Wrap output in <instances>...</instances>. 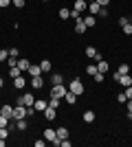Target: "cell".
<instances>
[{
	"label": "cell",
	"instance_id": "4316f807",
	"mask_svg": "<svg viewBox=\"0 0 132 147\" xmlns=\"http://www.w3.org/2000/svg\"><path fill=\"white\" fill-rule=\"evenodd\" d=\"M93 79L97 81V84H104V73H99V70H97V73L93 75Z\"/></svg>",
	"mask_w": 132,
	"mask_h": 147
},
{
	"label": "cell",
	"instance_id": "9a60e30c",
	"mask_svg": "<svg viewBox=\"0 0 132 147\" xmlns=\"http://www.w3.org/2000/svg\"><path fill=\"white\" fill-rule=\"evenodd\" d=\"M75 33H77V35H84V33H86V24H84V20L75 22Z\"/></svg>",
	"mask_w": 132,
	"mask_h": 147
},
{
	"label": "cell",
	"instance_id": "8fae6325",
	"mask_svg": "<svg viewBox=\"0 0 132 147\" xmlns=\"http://www.w3.org/2000/svg\"><path fill=\"white\" fill-rule=\"evenodd\" d=\"M99 9H101L99 2H95V0H93V2H88V13H90V16H97V13H99Z\"/></svg>",
	"mask_w": 132,
	"mask_h": 147
},
{
	"label": "cell",
	"instance_id": "d4e9b609",
	"mask_svg": "<svg viewBox=\"0 0 132 147\" xmlns=\"http://www.w3.org/2000/svg\"><path fill=\"white\" fill-rule=\"evenodd\" d=\"M16 127L18 129H26L29 127V121H26V119H20V121H16Z\"/></svg>",
	"mask_w": 132,
	"mask_h": 147
},
{
	"label": "cell",
	"instance_id": "5bb4252c",
	"mask_svg": "<svg viewBox=\"0 0 132 147\" xmlns=\"http://www.w3.org/2000/svg\"><path fill=\"white\" fill-rule=\"evenodd\" d=\"M29 66H31V61H29V59H20V57H18V68L22 70V73H26Z\"/></svg>",
	"mask_w": 132,
	"mask_h": 147
},
{
	"label": "cell",
	"instance_id": "4fadbf2b",
	"mask_svg": "<svg viewBox=\"0 0 132 147\" xmlns=\"http://www.w3.org/2000/svg\"><path fill=\"white\" fill-rule=\"evenodd\" d=\"M64 99H66V103H68V105H75V101H77V94L68 90L66 94H64Z\"/></svg>",
	"mask_w": 132,
	"mask_h": 147
},
{
	"label": "cell",
	"instance_id": "5b68a950",
	"mask_svg": "<svg viewBox=\"0 0 132 147\" xmlns=\"http://www.w3.org/2000/svg\"><path fill=\"white\" fill-rule=\"evenodd\" d=\"M20 105H26V108H33V103H35V97L33 94H22V97L18 99Z\"/></svg>",
	"mask_w": 132,
	"mask_h": 147
},
{
	"label": "cell",
	"instance_id": "484cf974",
	"mask_svg": "<svg viewBox=\"0 0 132 147\" xmlns=\"http://www.w3.org/2000/svg\"><path fill=\"white\" fill-rule=\"evenodd\" d=\"M117 73H119V75H128V73H130V66H128V64H121Z\"/></svg>",
	"mask_w": 132,
	"mask_h": 147
},
{
	"label": "cell",
	"instance_id": "7bdbcfd3",
	"mask_svg": "<svg viewBox=\"0 0 132 147\" xmlns=\"http://www.w3.org/2000/svg\"><path fill=\"white\" fill-rule=\"evenodd\" d=\"M2 86H5V79H2V77H0V88H2Z\"/></svg>",
	"mask_w": 132,
	"mask_h": 147
},
{
	"label": "cell",
	"instance_id": "74e56055",
	"mask_svg": "<svg viewBox=\"0 0 132 147\" xmlns=\"http://www.w3.org/2000/svg\"><path fill=\"white\" fill-rule=\"evenodd\" d=\"M128 22H132V20L128 18V16H123V18H119V24H121V26H123V24H128Z\"/></svg>",
	"mask_w": 132,
	"mask_h": 147
},
{
	"label": "cell",
	"instance_id": "ac0fdd59",
	"mask_svg": "<svg viewBox=\"0 0 132 147\" xmlns=\"http://www.w3.org/2000/svg\"><path fill=\"white\" fill-rule=\"evenodd\" d=\"M26 73L31 75V77H38V75H42V68H40V64H38V66H29Z\"/></svg>",
	"mask_w": 132,
	"mask_h": 147
},
{
	"label": "cell",
	"instance_id": "44dd1931",
	"mask_svg": "<svg viewBox=\"0 0 132 147\" xmlns=\"http://www.w3.org/2000/svg\"><path fill=\"white\" fill-rule=\"evenodd\" d=\"M97 70H99V73H106V70H108V61L99 59V61H97Z\"/></svg>",
	"mask_w": 132,
	"mask_h": 147
},
{
	"label": "cell",
	"instance_id": "603a6c76",
	"mask_svg": "<svg viewBox=\"0 0 132 147\" xmlns=\"http://www.w3.org/2000/svg\"><path fill=\"white\" fill-rule=\"evenodd\" d=\"M9 75H11V79H16V77H20V75H22V70H20L18 66H13V68H9Z\"/></svg>",
	"mask_w": 132,
	"mask_h": 147
},
{
	"label": "cell",
	"instance_id": "e575fe53",
	"mask_svg": "<svg viewBox=\"0 0 132 147\" xmlns=\"http://www.w3.org/2000/svg\"><path fill=\"white\" fill-rule=\"evenodd\" d=\"M86 73L90 75V77H93V75L97 73V66H93V64H90V66H86Z\"/></svg>",
	"mask_w": 132,
	"mask_h": 147
},
{
	"label": "cell",
	"instance_id": "3957f363",
	"mask_svg": "<svg viewBox=\"0 0 132 147\" xmlns=\"http://www.w3.org/2000/svg\"><path fill=\"white\" fill-rule=\"evenodd\" d=\"M68 92V88L64 86V84H57V86L51 88V97H57V99H64V94Z\"/></svg>",
	"mask_w": 132,
	"mask_h": 147
},
{
	"label": "cell",
	"instance_id": "f35d334b",
	"mask_svg": "<svg viewBox=\"0 0 132 147\" xmlns=\"http://www.w3.org/2000/svg\"><path fill=\"white\" fill-rule=\"evenodd\" d=\"M123 92H126V97H128V99H132V86H128Z\"/></svg>",
	"mask_w": 132,
	"mask_h": 147
},
{
	"label": "cell",
	"instance_id": "f1b7e54d",
	"mask_svg": "<svg viewBox=\"0 0 132 147\" xmlns=\"http://www.w3.org/2000/svg\"><path fill=\"white\" fill-rule=\"evenodd\" d=\"M49 105H51V108H55V110H57V108H60V99H57V97H51Z\"/></svg>",
	"mask_w": 132,
	"mask_h": 147
},
{
	"label": "cell",
	"instance_id": "7c38bea8",
	"mask_svg": "<svg viewBox=\"0 0 132 147\" xmlns=\"http://www.w3.org/2000/svg\"><path fill=\"white\" fill-rule=\"evenodd\" d=\"M42 114H44V117H46V121H53V119L57 117V112H55V108H51V105H49V108H46V110L42 112Z\"/></svg>",
	"mask_w": 132,
	"mask_h": 147
},
{
	"label": "cell",
	"instance_id": "f6af8a7d",
	"mask_svg": "<svg viewBox=\"0 0 132 147\" xmlns=\"http://www.w3.org/2000/svg\"><path fill=\"white\" fill-rule=\"evenodd\" d=\"M90 2H93V0H90Z\"/></svg>",
	"mask_w": 132,
	"mask_h": 147
},
{
	"label": "cell",
	"instance_id": "f546056e",
	"mask_svg": "<svg viewBox=\"0 0 132 147\" xmlns=\"http://www.w3.org/2000/svg\"><path fill=\"white\" fill-rule=\"evenodd\" d=\"M121 29H123V33H126V35H132V22H128V24H123V26H121Z\"/></svg>",
	"mask_w": 132,
	"mask_h": 147
},
{
	"label": "cell",
	"instance_id": "8992f818",
	"mask_svg": "<svg viewBox=\"0 0 132 147\" xmlns=\"http://www.w3.org/2000/svg\"><path fill=\"white\" fill-rule=\"evenodd\" d=\"M31 88H35V90H42V88H44V77H42V75L31 77Z\"/></svg>",
	"mask_w": 132,
	"mask_h": 147
},
{
	"label": "cell",
	"instance_id": "6da1fadb",
	"mask_svg": "<svg viewBox=\"0 0 132 147\" xmlns=\"http://www.w3.org/2000/svg\"><path fill=\"white\" fill-rule=\"evenodd\" d=\"M29 112H26V105H13V121H20V119H26Z\"/></svg>",
	"mask_w": 132,
	"mask_h": 147
},
{
	"label": "cell",
	"instance_id": "e0dca14e",
	"mask_svg": "<svg viewBox=\"0 0 132 147\" xmlns=\"http://www.w3.org/2000/svg\"><path fill=\"white\" fill-rule=\"evenodd\" d=\"M0 110H2V114H5L7 119H13V105H2Z\"/></svg>",
	"mask_w": 132,
	"mask_h": 147
},
{
	"label": "cell",
	"instance_id": "9c48e42d",
	"mask_svg": "<svg viewBox=\"0 0 132 147\" xmlns=\"http://www.w3.org/2000/svg\"><path fill=\"white\" fill-rule=\"evenodd\" d=\"M119 86H123V88H128V86H132V77H130V73L128 75H121L119 77V81H117Z\"/></svg>",
	"mask_w": 132,
	"mask_h": 147
},
{
	"label": "cell",
	"instance_id": "ee69618b",
	"mask_svg": "<svg viewBox=\"0 0 132 147\" xmlns=\"http://www.w3.org/2000/svg\"><path fill=\"white\" fill-rule=\"evenodd\" d=\"M0 114H2V110H0Z\"/></svg>",
	"mask_w": 132,
	"mask_h": 147
},
{
	"label": "cell",
	"instance_id": "83f0119b",
	"mask_svg": "<svg viewBox=\"0 0 132 147\" xmlns=\"http://www.w3.org/2000/svg\"><path fill=\"white\" fill-rule=\"evenodd\" d=\"M60 18H62V20H68L70 18V11H68V9H60Z\"/></svg>",
	"mask_w": 132,
	"mask_h": 147
},
{
	"label": "cell",
	"instance_id": "30bf717a",
	"mask_svg": "<svg viewBox=\"0 0 132 147\" xmlns=\"http://www.w3.org/2000/svg\"><path fill=\"white\" fill-rule=\"evenodd\" d=\"M73 9H75V11H79V13H84L88 9V2L86 0H75V7H73Z\"/></svg>",
	"mask_w": 132,
	"mask_h": 147
},
{
	"label": "cell",
	"instance_id": "ba28073f",
	"mask_svg": "<svg viewBox=\"0 0 132 147\" xmlns=\"http://www.w3.org/2000/svg\"><path fill=\"white\" fill-rule=\"evenodd\" d=\"M84 24H86V29H93L95 24H97V16H84Z\"/></svg>",
	"mask_w": 132,
	"mask_h": 147
},
{
	"label": "cell",
	"instance_id": "7402d4cb",
	"mask_svg": "<svg viewBox=\"0 0 132 147\" xmlns=\"http://www.w3.org/2000/svg\"><path fill=\"white\" fill-rule=\"evenodd\" d=\"M84 121H86V123H93L95 121V112L93 110H86V112H84Z\"/></svg>",
	"mask_w": 132,
	"mask_h": 147
},
{
	"label": "cell",
	"instance_id": "7a4b0ae2",
	"mask_svg": "<svg viewBox=\"0 0 132 147\" xmlns=\"http://www.w3.org/2000/svg\"><path fill=\"white\" fill-rule=\"evenodd\" d=\"M84 88H86V86H84L82 79H73V81H70V86H68V90L75 92L77 97H79V94H84Z\"/></svg>",
	"mask_w": 132,
	"mask_h": 147
},
{
	"label": "cell",
	"instance_id": "2e32d148",
	"mask_svg": "<svg viewBox=\"0 0 132 147\" xmlns=\"http://www.w3.org/2000/svg\"><path fill=\"white\" fill-rule=\"evenodd\" d=\"M24 86H26V79H24V77H22V75L13 79V88H24Z\"/></svg>",
	"mask_w": 132,
	"mask_h": 147
},
{
	"label": "cell",
	"instance_id": "d6986e66",
	"mask_svg": "<svg viewBox=\"0 0 132 147\" xmlns=\"http://www.w3.org/2000/svg\"><path fill=\"white\" fill-rule=\"evenodd\" d=\"M51 84L53 86H57V84H64V77L60 73H55V75H51Z\"/></svg>",
	"mask_w": 132,
	"mask_h": 147
},
{
	"label": "cell",
	"instance_id": "8d00e7d4",
	"mask_svg": "<svg viewBox=\"0 0 132 147\" xmlns=\"http://www.w3.org/2000/svg\"><path fill=\"white\" fill-rule=\"evenodd\" d=\"M7 57H9V51L2 49V51H0V61H7Z\"/></svg>",
	"mask_w": 132,
	"mask_h": 147
},
{
	"label": "cell",
	"instance_id": "b9f144b4",
	"mask_svg": "<svg viewBox=\"0 0 132 147\" xmlns=\"http://www.w3.org/2000/svg\"><path fill=\"white\" fill-rule=\"evenodd\" d=\"M126 105H128V112H132V99H128V101H126Z\"/></svg>",
	"mask_w": 132,
	"mask_h": 147
},
{
	"label": "cell",
	"instance_id": "4dcf8cb0",
	"mask_svg": "<svg viewBox=\"0 0 132 147\" xmlns=\"http://www.w3.org/2000/svg\"><path fill=\"white\" fill-rule=\"evenodd\" d=\"M9 121H11V119H7L5 114H0V127H7V125H9Z\"/></svg>",
	"mask_w": 132,
	"mask_h": 147
},
{
	"label": "cell",
	"instance_id": "ab89813d",
	"mask_svg": "<svg viewBox=\"0 0 132 147\" xmlns=\"http://www.w3.org/2000/svg\"><path fill=\"white\" fill-rule=\"evenodd\" d=\"M95 2H99V7H108L110 5V0H95Z\"/></svg>",
	"mask_w": 132,
	"mask_h": 147
},
{
	"label": "cell",
	"instance_id": "60d3db41",
	"mask_svg": "<svg viewBox=\"0 0 132 147\" xmlns=\"http://www.w3.org/2000/svg\"><path fill=\"white\" fill-rule=\"evenodd\" d=\"M11 5V0H0V7H2V9H5V7H9Z\"/></svg>",
	"mask_w": 132,
	"mask_h": 147
},
{
	"label": "cell",
	"instance_id": "cb8c5ba5",
	"mask_svg": "<svg viewBox=\"0 0 132 147\" xmlns=\"http://www.w3.org/2000/svg\"><path fill=\"white\" fill-rule=\"evenodd\" d=\"M40 68H42V73H49V70H51V61L42 59V61H40Z\"/></svg>",
	"mask_w": 132,
	"mask_h": 147
},
{
	"label": "cell",
	"instance_id": "836d02e7",
	"mask_svg": "<svg viewBox=\"0 0 132 147\" xmlns=\"http://www.w3.org/2000/svg\"><path fill=\"white\" fill-rule=\"evenodd\" d=\"M9 55H11V57H16V59H18V57H20V51L16 49V46H13V49H9Z\"/></svg>",
	"mask_w": 132,
	"mask_h": 147
},
{
	"label": "cell",
	"instance_id": "1f68e13d",
	"mask_svg": "<svg viewBox=\"0 0 132 147\" xmlns=\"http://www.w3.org/2000/svg\"><path fill=\"white\" fill-rule=\"evenodd\" d=\"M117 101H119V103H126V101H128L126 92H119V94H117Z\"/></svg>",
	"mask_w": 132,
	"mask_h": 147
},
{
	"label": "cell",
	"instance_id": "277c9868",
	"mask_svg": "<svg viewBox=\"0 0 132 147\" xmlns=\"http://www.w3.org/2000/svg\"><path fill=\"white\" fill-rule=\"evenodd\" d=\"M44 138L49 143H53V145H60V138H57V132L55 129H51V127H46L44 129Z\"/></svg>",
	"mask_w": 132,
	"mask_h": 147
},
{
	"label": "cell",
	"instance_id": "ffe728a7",
	"mask_svg": "<svg viewBox=\"0 0 132 147\" xmlns=\"http://www.w3.org/2000/svg\"><path fill=\"white\" fill-rule=\"evenodd\" d=\"M55 132H57V138H60V141H62V138H68V129L66 127H57Z\"/></svg>",
	"mask_w": 132,
	"mask_h": 147
},
{
	"label": "cell",
	"instance_id": "d590c367",
	"mask_svg": "<svg viewBox=\"0 0 132 147\" xmlns=\"http://www.w3.org/2000/svg\"><path fill=\"white\" fill-rule=\"evenodd\" d=\"M13 2V7H18V9H22V7H24V2L26 0H11Z\"/></svg>",
	"mask_w": 132,
	"mask_h": 147
},
{
	"label": "cell",
	"instance_id": "52a82bcc",
	"mask_svg": "<svg viewBox=\"0 0 132 147\" xmlns=\"http://www.w3.org/2000/svg\"><path fill=\"white\" fill-rule=\"evenodd\" d=\"M49 108V101H44V99H35V103H33V110L35 112H44Z\"/></svg>",
	"mask_w": 132,
	"mask_h": 147
},
{
	"label": "cell",
	"instance_id": "d6a6232c",
	"mask_svg": "<svg viewBox=\"0 0 132 147\" xmlns=\"http://www.w3.org/2000/svg\"><path fill=\"white\" fill-rule=\"evenodd\" d=\"M97 16H99V18H108V7H101Z\"/></svg>",
	"mask_w": 132,
	"mask_h": 147
}]
</instances>
